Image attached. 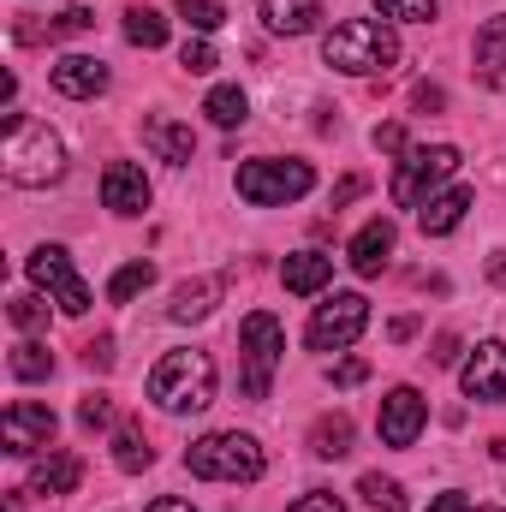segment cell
Listing matches in <instances>:
<instances>
[{"instance_id": "1", "label": "cell", "mask_w": 506, "mask_h": 512, "mask_svg": "<svg viewBox=\"0 0 506 512\" xmlns=\"http://www.w3.org/2000/svg\"><path fill=\"white\" fill-rule=\"evenodd\" d=\"M322 60L346 78H387L399 66V36L387 18H346L322 36Z\"/></svg>"}, {"instance_id": "2", "label": "cell", "mask_w": 506, "mask_h": 512, "mask_svg": "<svg viewBox=\"0 0 506 512\" xmlns=\"http://www.w3.org/2000/svg\"><path fill=\"white\" fill-rule=\"evenodd\" d=\"M0 167H6V179H12V185H30V191H36V185H54V179L66 173V143L42 126V120H30V114L6 108Z\"/></svg>"}, {"instance_id": "3", "label": "cell", "mask_w": 506, "mask_h": 512, "mask_svg": "<svg viewBox=\"0 0 506 512\" xmlns=\"http://www.w3.org/2000/svg\"><path fill=\"white\" fill-rule=\"evenodd\" d=\"M149 399L161 405V411H173V417H185V411H203V405H215V358L209 352H167L155 370H149Z\"/></svg>"}, {"instance_id": "4", "label": "cell", "mask_w": 506, "mask_h": 512, "mask_svg": "<svg viewBox=\"0 0 506 512\" xmlns=\"http://www.w3.org/2000/svg\"><path fill=\"white\" fill-rule=\"evenodd\" d=\"M262 465L268 459H262L256 435H245V429H215V435L185 447V471L203 477V483H256Z\"/></svg>"}, {"instance_id": "5", "label": "cell", "mask_w": 506, "mask_h": 512, "mask_svg": "<svg viewBox=\"0 0 506 512\" xmlns=\"http://www.w3.org/2000/svg\"><path fill=\"white\" fill-rule=\"evenodd\" d=\"M239 352H245V364H239L245 399H268L274 370H280V358H286V328H280L268 310H251L245 328H239Z\"/></svg>"}, {"instance_id": "6", "label": "cell", "mask_w": 506, "mask_h": 512, "mask_svg": "<svg viewBox=\"0 0 506 512\" xmlns=\"http://www.w3.org/2000/svg\"><path fill=\"white\" fill-rule=\"evenodd\" d=\"M459 161H465V155H459L453 143L405 149V161H399V173H393V203H399V209H423V203L435 197V185L459 173Z\"/></svg>"}, {"instance_id": "7", "label": "cell", "mask_w": 506, "mask_h": 512, "mask_svg": "<svg viewBox=\"0 0 506 512\" xmlns=\"http://www.w3.org/2000/svg\"><path fill=\"white\" fill-rule=\"evenodd\" d=\"M316 185V167L310 161H245L239 167V197L256 209H280V203H298L304 191Z\"/></svg>"}, {"instance_id": "8", "label": "cell", "mask_w": 506, "mask_h": 512, "mask_svg": "<svg viewBox=\"0 0 506 512\" xmlns=\"http://www.w3.org/2000/svg\"><path fill=\"white\" fill-rule=\"evenodd\" d=\"M364 328H370V298L364 292H334L310 316V346L316 352H352Z\"/></svg>"}, {"instance_id": "9", "label": "cell", "mask_w": 506, "mask_h": 512, "mask_svg": "<svg viewBox=\"0 0 506 512\" xmlns=\"http://www.w3.org/2000/svg\"><path fill=\"white\" fill-rule=\"evenodd\" d=\"M30 280H36L42 292H54V304H60L66 316H84V310H90V286L78 280L72 256L60 251V245H36V251H30Z\"/></svg>"}, {"instance_id": "10", "label": "cell", "mask_w": 506, "mask_h": 512, "mask_svg": "<svg viewBox=\"0 0 506 512\" xmlns=\"http://www.w3.org/2000/svg\"><path fill=\"white\" fill-rule=\"evenodd\" d=\"M54 429H60V417H54L48 405H36V399H12L6 417H0V441H6V453H18V459L42 453V447L54 441Z\"/></svg>"}, {"instance_id": "11", "label": "cell", "mask_w": 506, "mask_h": 512, "mask_svg": "<svg viewBox=\"0 0 506 512\" xmlns=\"http://www.w3.org/2000/svg\"><path fill=\"white\" fill-rule=\"evenodd\" d=\"M423 423H429V405H423V393L417 387H393L387 399H381V441L387 447H411L417 435H423Z\"/></svg>"}, {"instance_id": "12", "label": "cell", "mask_w": 506, "mask_h": 512, "mask_svg": "<svg viewBox=\"0 0 506 512\" xmlns=\"http://www.w3.org/2000/svg\"><path fill=\"white\" fill-rule=\"evenodd\" d=\"M465 399H483V405H506V346L501 340H483L465 364Z\"/></svg>"}, {"instance_id": "13", "label": "cell", "mask_w": 506, "mask_h": 512, "mask_svg": "<svg viewBox=\"0 0 506 512\" xmlns=\"http://www.w3.org/2000/svg\"><path fill=\"white\" fill-rule=\"evenodd\" d=\"M54 90L60 96H72V102H96L102 90H108V60H96V54H66V60H54Z\"/></svg>"}, {"instance_id": "14", "label": "cell", "mask_w": 506, "mask_h": 512, "mask_svg": "<svg viewBox=\"0 0 506 512\" xmlns=\"http://www.w3.org/2000/svg\"><path fill=\"white\" fill-rule=\"evenodd\" d=\"M102 203H108L114 215H143V209H149V179H143V167L108 161V173H102Z\"/></svg>"}, {"instance_id": "15", "label": "cell", "mask_w": 506, "mask_h": 512, "mask_svg": "<svg viewBox=\"0 0 506 512\" xmlns=\"http://www.w3.org/2000/svg\"><path fill=\"white\" fill-rule=\"evenodd\" d=\"M387 256H393V221L376 215V221H364V227H358V239L346 245V262H352V274L376 280L381 268H387Z\"/></svg>"}, {"instance_id": "16", "label": "cell", "mask_w": 506, "mask_h": 512, "mask_svg": "<svg viewBox=\"0 0 506 512\" xmlns=\"http://www.w3.org/2000/svg\"><path fill=\"white\" fill-rule=\"evenodd\" d=\"M143 143H149L161 161H173V167H191V161H197V137H191V126H179V120H167V114L143 120Z\"/></svg>"}, {"instance_id": "17", "label": "cell", "mask_w": 506, "mask_h": 512, "mask_svg": "<svg viewBox=\"0 0 506 512\" xmlns=\"http://www.w3.org/2000/svg\"><path fill=\"white\" fill-rule=\"evenodd\" d=\"M221 292H227V274H203V280H185V286L173 292L167 316H173V322H203V316L221 304Z\"/></svg>"}, {"instance_id": "18", "label": "cell", "mask_w": 506, "mask_h": 512, "mask_svg": "<svg viewBox=\"0 0 506 512\" xmlns=\"http://www.w3.org/2000/svg\"><path fill=\"white\" fill-rule=\"evenodd\" d=\"M268 36H310L322 24V0H262Z\"/></svg>"}, {"instance_id": "19", "label": "cell", "mask_w": 506, "mask_h": 512, "mask_svg": "<svg viewBox=\"0 0 506 512\" xmlns=\"http://www.w3.org/2000/svg\"><path fill=\"white\" fill-rule=\"evenodd\" d=\"M280 280H286V292L310 298V292H322V286L334 280V256H322V251H292L286 262H280Z\"/></svg>"}, {"instance_id": "20", "label": "cell", "mask_w": 506, "mask_h": 512, "mask_svg": "<svg viewBox=\"0 0 506 512\" xmlns=\"http://www.w3.org/2000/svg\"><path fill=\"white\" fill-rule=\"evenodd\" d=\"M465 209H471V191H465V185H453V191H435V197L417 209V227H423L429 239H447V233L465 221Z\"/></svg>"}, {"instance_id": "21", "label": "cell", "mask_w": 506, "mask_h": 512, "mask_svg": "<svg viewBox=\"0 0 506 512\" xmlns=\"http://www.w3.org/2000/svg\"><path fill=\"white\" fill-rule=\"evenodd\" d=\"M78 483H84V459L78 453H48L30 471V495H72Z\"/></svg>"}, {"instance_id": "22", "label": "cell", "mask_w": 506, "mask_h": 512, "mask_svg": "<svg viewBox=\"0 0 506 512\" xmlns=\"http://www.w3.org/2000/svg\"><path fill=\"white\" fill-rule=\"evenodd\" d=\"M477 84L506 90V12L477 30Z\"/></svg>"}, {"instance_id": "23", "label": "cell", "mask_w": 506, "mask_h": 512, "mask_svg": "<svg viewBox=\"0 0 506 512\" xmlns=\"http://www.w3.org/2000/svg\"><path fill=\"white\" fill-rule=\"evenodd\" d=\"M84 30H96V12L90 6H66L48 24H18V42H60V36H84Z\"/></svg>"}, {"instance_id": "24", "label": "cell", "mask_w": 506, "mask_h": 512, "mask_svg": "<svg viewBox=\"0 0 506 512\" xmlns=\"http://www.w3.org/2000/svg\"><path fill=\"white\" fill-rule=\"evenodd\" d=\"M310 453H316V459H346V453H352V417H346V411L322 417V423L310 429Z\"/></svg>"}, {"instance_id": "25", "label": "cell", "mask_w": 506, "mask_h": 512, "mask_svg": "<svg viewBox=\"0 0 506 512\" xmlns=\"http://www.w3.org/2000/svg\"><path fill=\"white\" fill-rule=\"evenodd\" d=\"M203 114H209L221 131H233V126H245V114H251V96H245L239 84H215V90H209V102H203Z\"/></svg>"}, {"instance_id": "26", "label": "cell", "mask_w": 506, "mask_h": 512, "mask_svg": "<svg viewBox=\"0 0 506 512\" xmlns=\"http://www.w3.org/2000/svg\"><path fill=\"white\" fill-rule=\"evenodd\" d=\"M114 465L131 471V477L155 465V453H149V441H143V429H137V423H120V429H114Z\"/></svg>"}, {"instance_id": "27", "label": "cell", "mask_w": 506, "mask_h": 512, "mask_svg": "<svg viewBox=\"0 0 506 512\" xmlns=\"http://www.w3.org/2000/svg\"><path fill=\"white\" fill-rule=\"evenodd\" d=\"M149 280H155V262H126V268H114V280H108V304H131L137 292H149Z\"/></svg>"}, {"instance_id": "28", "label": "cell", "mask_w": 506, "mask_h": 512, "mask_svg": "<svg viewBox=\"0 0 506 512\" xmlns=\"http://www.w3.org/2000/svg\"><path fill=\"white\" fill-rule=\"evenodd\" d=\"M126 42L131 48H161V42H167V18L149 12V6H131L126 12Z\"/></svg>"}, {"instance_id": "29", "label": "cell", "mask_w": 506, "mask_h": 512, "mask_svg": "<svg viewBox=\"0 0 506 512\" xmlns=\"http://www.w3.org/2000/svg\"><path fill=\"white\" fill-rule=\"evenodd\" d=\"M12 376H18V382H48V376H54V352L36 346V340L12 346Z\"/></svg>"}, {"instance_id": "30", "label": "cell", "mask_w": 506, "mask_h": 512, "mask_svg": "<svg viewBox=\"0 0 506 512\" xmlns=\"http://www.w3.org/2000/svg\"><path fill=\"white\" fill-rule=\"evenodd\" d=\"M358 495H364L376 512H405V489H399L393 477H381V471H370V477L358 483Z\"/></svg>"}, {"instance_id": "31", "label": "cell", "mask_w": 506, "mask_h": 512, "mask_svg": "<svg viewBox=\"0 0 506 512\" xmlns=\"http://www.w3.org/2000/svg\"><path fill=\"white\" fill-rule=\"evenodd\" d=\"M173 6H179V18H185L197 36H209V30L227 24V6H221V0H173Z\"/></svg>"}, {"instance_id": "32", "label": "cell", "mask_w": 506, "mask_h": 512, "mask_svg": "<svg viewBox=\"0 0 506 512\" xmlns=\"http://www.w3.org/2000/svg\"><path fill=\"white\" fill-rule=\"evenodd\" d=\"M441 0H376V12L387 24H429Z\"/></svg>"}, {"instance_id": "33", "label": "cell", "mask_w": 506, "mask_h": 512, "mask_svg": "<svg viewBox=\"0 0 506 512\" xmlns=\"http://www.w3.org/2000/svg\"><path fill=\"white\" fill-rule=\"evenodd\" d=\"M6 316H12V328H24V334H36V328L48 322V304H42L36 292H18V298L6 304Z\"/></svg>"}, {"instance_id": "34", "label": "cell", "mask_w": 506, "mask_h": 512, "mask_svg": "<svg viewBox=\"0 0 506 512\" xmlns=\"http://www.w3.org/2000/svg\"><path fill=\"white\" fill-rule=\"evenodd\" d=\"M179 66H185V72H215V66H221V54H215L203 36H191V42L179 48Z\"/></svg>"}, {"instance_id": "35", "label": "cell", "mask_w": 506, "mask_h": 512, "mask_svg": "<svg viewBox=\"0 0 506 512\" xmlns=\"http://www.w3.org/2000/svg\"><path fill=\"white\" fill-rule=\"evenodd\" d=\"M78 423H84V429H108V423H114V399H108V393H84Z\"/></svg>"}, {"instance_id": "36", "label": "cell", "mask_w": 506, "mask_h": 512, "mask_svg": "<svg viewBox=\"0 0 506 512\" xmlns=\"http://www.w3.org/2000/svg\"><path fill=\"white\" fill-rule=\"evenodd\" d=\"M328 382H334V387L370 382V364H364V358H334V364H328Z\"/></svg>"}, {"instance_id": "37", "label": "cell", "mask_w": 506, "mask_h": 512, "mask_svg": "<svg viewBox=\"0 0 506 512\" xmlns=\"http://www.w3.org/2000/svg\"><path fill=\"white\" fill-rule=\"evenodd\" d=\"M286 512H346V507H340V495H328V489H310V495H298Z\"/></svg>"}, {"instance_id": "38", "label": "cell", "mask_w": 506, "mask_h": 512, "mask_svg": "<svg viewBox=\"0 0 506 512\" xmlns=\"http://www.w3.org/2000/svg\"><path fill=\"white\" fill-rule=\"evenodd\" d=\"M370 143H376L381 155H405V126H393V120H387V126L370 131Z\"/></svg>"}, {"instance_id": "39", "label": "cell", "mask_w": 506, "mask_h": 512, "mask_svg": "<svg viewBox=\"0 0 506 512\" xmlns=\"http://www.w3.org/2000/svg\"><path fill=\"white\" fill-rule=\"evenodd\" d=\"M84 364H90V370H114V340H108V334L90 340V346H84Z\"/></svg>"}, {"instance_id": "40", "label": "cell", "mask_w": 506, "mask_h": 512, "mask_svg": "<svg viewBox=\"0 0 506 512\" xmlns=\"http://www.w3.org/2000/svg\"><path fill=\"white\" fill-rule=\"evenodd\" d=\"M411 102H417L423 114H441V108H447V96H441L435 84H417V96H411Z\"/></svg>"}, {"instance_id": "41", "label": "cell", "mask_w": 506, "mask_h": 512, "mask_svg": "<svg viewBox=\"0 0 506 512\" xmlns=\"http://www.w3.org/2000/svg\"><path fill=\"white\" fill-rule=\"evenodd\" d=\"M429 358H435V364H453V358H459V334H441V340H435V352H429Z\"/></svg>"}, {"instance_id": "42", "label": "cell", "mask_w": 506, "mask_h": 512, "mask_svg": "<svg viewBox=\"0 0 506 512\" xmlns=\"http://www.w3.org/2000/svg\"><path fill=\"white\" fill-rule=\"evenodd\" d=\"M429 512H471V501L453 489V495H441V501H429Z\"/></svg>"}, {"instance_id": "43", "label": "cell", "mask_w": 506, "mask_h": 512, "mask_svg": "<svg viewBox=\"0 0 506 512\" xmlns=\"http://www.w3.org/2000/svg\"><path fill=\"white\" fill-rule=\"evenodd\" d=\"M358 191H364V179H340V191H334V209H346Z\"/></svg>"}, {"instance_id": "44", "label": "cell", "mask_w": 506, "mask_h": 512, "mask_svg": "<svg viewBox=\"0 0 506 512\" xmlns=\"http://www.w3.org/2000/svg\"><path fill=\"white\" fill-rule=\"evenodd\" d=\"M149 512H197L191 501H179V495H161V501H149Z\"/></svg>"}, {"instance_id": "45", "label": "cell", "mask_w": 506, "mask_h": 512, "mask_svg": "<svg viewBox=\"0 0 506 512\" xmlns=\"http://www.w3.org/2000/svg\"><path fill=\"white\" fill-rule=\"evenodd\" d=\"M489 280H495V286H506V256H495V262H489Z\"/></svg>"}]
</instances>
